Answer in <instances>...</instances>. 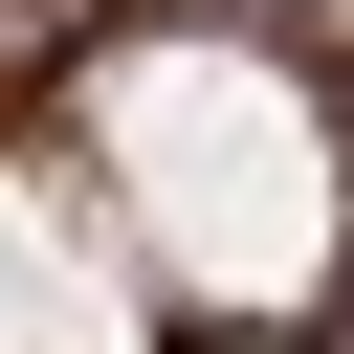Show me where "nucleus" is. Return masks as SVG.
I'll use <instances>...</instances> for the list:
<instances>
[{
    "instance_id": "f257e3e1",
    "label": "nucleus",
    "mask_w": 354,
    "mask_h": 354,
    "mask_svg": "<svg viewBox=\"0 0 354 354\" xmlns=\"http://www.w3.org/2000/svg\"><path fill=\"white\" fill-rule=\"evenodd\" d=\"M0 354H354V22L0 0Z\"/></svg>"
}]
</instances>
